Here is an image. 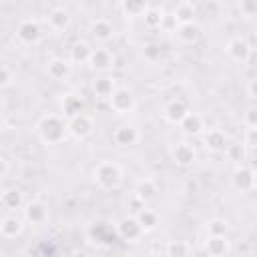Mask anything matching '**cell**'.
Returning a JSON list of instances; mask_svg holds the SVG:
<instances>
[{"label":"cell","instance_id":"cell-1","mask_svg":"<svg viewBox=\"0 0 257 257\" xmlns=\"http://www.w3.org/2000/svg\"><path fill=\"white\" fill-rule=\"evenodd\" d=\"M36 133H38V137H40L42 143L56 145V143H62L66 139V135H68V122H64L56 114H46V116H42L38 120Z\"/></svg>","mask_w":257,"mask_h":257},{"label":"cell","instance_id":"cell-2","mask_svg":"<svg viewBox=\"0 0 257 257\" xmlns=\"http://www.w3.org/2000/svg\"><path fill=\"white\" fill-rule=\"evenodd\" d=\"M94 181L100 189L112 191L122 183V169L112 161H102L94 167Z\"/></svg>","mask_w":257,"mask_h":257},{"label":"cell","instance_id":"cell-3","mask_svg":"<svg viewBox=\"0 0 257 257\" xmlns=\"http://www.w3.org/2000/svg\"><path fill=\"white\" fill-rule=\"evenodd\" d=\"M16 38H18L22 44H26V46L38 44L40 38H42V28H40V24H38L36 20L26 18V20H22V22L16 26Z\"/></svg>","mask_w":257,"mask_h":257},{"label":"cell","instance_id":"cell-4","mask_svg":"<svg viewBox=\"0 0 257 257\" xmlns=\"http://www.w3.org/2000/svg\"><path fill=\"white\" fill-rule=\"evenodd\" d=\"M108 100H110V108H114V112L118 114H128L135 108V96L128 88H116Z\"/></svg>","mask_w":257,"mask_h":257},{"label":"cell","instance_id":"cell-5","mask_svg":"<svg viewBox=\"0 0 257 257\" xmlns=\"http://www.w3.org/2000/svg\"><path fill=\"white\" fill-rule=\"evenodd\" d=\"M22 213H24V221H28L30 225H42L48 219V207L42 201H36V199L28 201L22 207Z\"/></svg>","mask_w":257,"mask_h":257},{"label":"cell","instance_id":"cell-6","mask_svg":"<svg viewBox=\"0 0 257 257\" xmlns=\"http://www.w3.org/2000/svg\"><path fill=\"white\" fill-rule=\"evenodd\" d=\"M227 54H229V58L231 60H235V62H247L249 58H251V46H249V42L245 40V38H241V36H235V38H231L229 42H227Z\"/></svg>","mask_w":257,"mask_h":257},{"label":"cell","instance_id":"cell-7","mask_svg":"<svg viewBox=\"0 0 257 257\" xmlns=\"http://www.w3.org/2000/svg\"><path fill=\"white\" fill-rule=\"evenodd\" d=\"M46 22H48V28L52 32H64L70 26V12L64 6H56L48 12Z\"/></svg>","mask_w":257,"mask_h":257},{"label":"cell","instance_id":"cell-8","mask_svg":"<svg viewBox=\"0 0 257 257\" xmlns=\"http://www.w3.org/2000/svg\"><path fill=\"white\" fill-rule=\"evenodd\" d=\"M22 231H24V219H20V217H16L12 213L2 217L0 233H2L4 239H16V237L22 235Z\"/></svg>","mask_w":257,"mask_h":257},{"label":"cell","instance_id":"cell-9","mask_svg":"<svg viewBox=\"0 0 257 257\" xmlns=\"http://www.w3.org/2000/svg\"><path fill=\"white\" fill-rule=\"evenodd\" d=\"M92 128H94L92 118L86 116V114H78V116H74V118L68 120V133L74 139H86L92 133Z\"/></svg>","mask_w":257,"mask_h":257},{"label":"cell","instance_id":"cell-10","mask_svg":"<svg viewBox=\"0 0 257 257\" xmlns=\"http://www.w3.org/2000/svg\"><path fill=\"white\" fill-rule=\"evenodd\" d=\"M171 157H173V161H175L177 165L187 167V165L195 163L197 153H195L193 145H189V143H177V145L171 147Z\"/></svg>","mask_w":257,"mask_h":257},{"label":"cell","instance_id":"cell-11","mask_svg":"<svg viewBox=\"0 0 257 257\" xmlns=\"http://www.w3.org/2000/svg\"><path fill=\"white\" fill-rule=\"evenodd\" d=\"M88 64H90L94 70L104 72V70H108V68L114 66V54H112L108 48H94V50H92V56H90V60H88Z\"/></svg>","mask_w":257,"mask_h":257},{"label":"cell","instance_id":"cell-12","mask_svg":"<svg viewBox=\"0 0 257 257\" xmlns=\"http://www.w3.org/2000/svg\"><path fill=\"white\" fill-rule=\"evenodd\" d=\"M173 16L177 18L179 26L181 24H193L195 22V16H197V4L193 2H179L175 8H173Z\"/></svg>","mask_w":257,"mask_h":257},{"label":"cell","instance_id":"cell-13","mask_svg":"<svg viewBox=\"0 0 257 257\" xmlns=\"http://www.w3.org/2000/svg\"><path fill=\"white\" fill-rule=\"evenodd\" d=\"M112 139H114V143L120 145V147H131V145H135V143L141 139V135H139V131H137L133 124H120V126L114 131Z\"/></svg>","mask_w":257,"mask_h":257},{"label":"cell","instance_id":"cell-14","mask_svg":"<svg viewBox=\"0 0 257 257\" xmlns=\"http://www.w3.org/2000/svg\"><path fill=\"white\" fill-rule=\"evenodd\" d=\"M118 233H120L122 239L135 243L145 231H143V227L139 225L137 217H128V219H122V221H120V225H118Z\"/></svg>","mask_w":257,"mask_h":257},{"label":"cell","instance_id":"cell-15","mask_svg":"<svg viewBox=\"0 0 257 257\" xmlns=\"http://www.w3.org/2000/svg\"><path fill=\"white\" fill-rule=\"evenodd\" d=\"M90 34H92L96 40L106 42V40H110V38L114 36V26H112L106 18H96V20H92V24H90Z\"/></svg>","mask_w":257,"mask_h":257},{"label":"cell","instance_id":"cell-16","mask_svg":"<svg viewBox=\"0 0 257 257\" xmlns=\"http://www.w3.org/2000/svg\"><path fill=\"white\" fill-rule=\"evenodd\" d=\"M46 72L54 80H66L70 76V60L64 58H52L46 66Z\"/></svg>","mask_w":257,"mask_h":257},{"label":"cell","instance_id":"cell-17","mask_svg":"<svg viewBox=\"0 0 257 257\" xmlns=\"http://www.w3.org/2000/svg\"><path fill=\"white\" fill-rule=\"evenodd\" d=\"M116 88L118 86L114 84V78H110V76H98V78L92 80V90L100 98H110Z\"/></svg>","mask_w":257,"mask_h":257},{"label":"cell","instance_id":"cell-18","mask_svg":"<svg viewBox=\"0 0 257 257\" xmlns=\"http://www.w3.org/2000/svg\"><path fill=\"white\" fill-rule=\"evenodd\" d=\"M165 118L169 120V122H173V124H181L183 122V118L189 114V110H187V106L181 102V100H171L167 106H165Z\"/></svg>","mask_w":257,"mask_h":257},{"label":"cell","instance_id":"cell-19","mask_svg":"<svg viewBox=\"0 0 257 257\" xmlns=\"http://www.w3.org/2000/svg\"><path fill=\"white\" fill-rule=\"evenodd\" d=\"M205 147H207L209 151H213V153L225 151V149H227V137H225V133L219 131V128L207 131V135H205Z\"/></svg>","mask_w":257,"mask_h":257},{"label":"cell","instance_id":"cell-20","mask_svg":"<svg viewBox=\"0 0 257 257\" xmlns=\"http://www.w3.org/2000/svg\"><path fill=\"white\" fill-rule=\"evenodd\" d=\"M205 247H207V253L211 257H225L229 253V241H227V237H209Z\"/></svg>","mask_w":257,"mask_h":257},{"label":"cell","instance_id":"cell-21","mask_svg":"<svg viewBox=\"0 0 257 257\" xmlns=\"http://www.w3.org/2000/svg\"><path fill=\"white\" fill-rule=\"evenodd\" d=\"M2 205H4L6 211L12 213V211L24 207L26 203L22 201V195H20L18 189H4V193H2Z\"/></svg>","mask_w":257,"mask_h":257},{"label":"cell","instance_id":"cell-22","mask_svg":"<svg viewBox=\"0 0 257 257\" xmlns=\"http://www.w3.org/2000/svg\"><path fill=\"white\" fill-rule=\"evenodd\" d=\"M135 193H137V197H139L143 203H147V201L155 199V195H157V185H155L153 179H143V181L137 183Z\"/></svg>","mask_w":257,"mask_h":257},{"label":"cell","instance_id":"cell-23","mask_svg":"<svg viewBox=\"0 0 257 257\" xmlns=\"http://www.w3.org/2000/svg\"><path fill=\"white\" fill-rule=\"evenodd\" d=\"M92 50L94 48H90L82 40L76 42V44H72V48H70V62H88L90 56H92Z\"/></svg>","mask_w":257,"mask_h":257},{"label":"cell","instance_id":"cell-24","mask_svg":"<svg viewBox=\"0 0 257 257\" xmlns=\"http://www.w3.org/2000/svg\"><path fill=\"white\" fill-rule=\"evenodd\" d=\"M80 110H82V100H80L76 94H68V96H64L62 112L68 116V120L74 118V116H78V114H82Z\"/></svg>","mask_w":257,"mask_h":257},{"label":"cell","instance_id":"cell-25","mask_svg":"<svg viewBox=\"0 0 257 257\" xmlns=\"http://www.w3.org/2000/svg\"><path fill=\"white\" fill-rule=\"evenodd\" d=\"M165 257H191V247L185 241H169L165 245Z\"/></svg>","mask_w":257,"mask_h":257},{"label":"cell","instance_id":"cell-26","mask_svg":"<svg viewBox=\"0 0 257 257\" xmlns=\"http://www.w3.org/2000/svg\"><path fill=\"white\" fill-rule=\"evenodd\" d=\"M177 36H179L181 42H185V44H193V42L201 36V30H199V26H197L195 22H193V24H181L179 30H177Z\"/></svg>","mask_w":257,"mask_h":257},{"label":"cell","instance_id":"cell-27","mask_svg":"<svg viewBox=\"0 0 257 257\" xmlns=\"http://www.w3.org/2000/svg\"><path fill=\"white\" fill-rule=\"evenodd\" d=\"M181 128L187 133V135H197L203 131V118L197 114V112H189L183 122H181Z\"/></svg>","mask_w":257,"mask_h":257},{"label":"cell","instance_id":"cell-28","mask_svg":"<svg viewBox=\"0 0 257 257\" xmlns=\"http://www.w3.org/2000/svg\"><path fill=\"white\" fill-rule=\"evenodd\" d=\"M137 221H139V225L143 227V231L149 233V231H153V229L157 227L159 215H157L155 211H151V209H143V211L137 215Z\"/></svg>","mask_w":257,"mask_h":257},{"label":"cell","instance_id":"cell-29","mask_svg":"<svg viewBox=\"0 0 257 257\" xmlns=\"http://www.w3.org/2000/svg\"><path fill=\"white\" fill-rule=\"evenodd\" d=\"M233 183L237 189L241 191H247V189H253V171L249 169H239L233 177Z\"/></svg>","mask_w":257,"mask_h":257},{"label":"cell","instance_id":"cell-30","mask_svg":"<svg viewBox=\"0 0 257 257\" xmlns=\"http://www.w3.org/2000/svg\"><path fill=\"white\" fill-rule=\"evenodd\" d=\"M118 8L124 12V16H145V12L149 10L147 2H120Z\"/></svg>","mask_w":257,"mask_h":257},{"label":"cell","instance_id":"cell-31","mask_svg":"<svg viewBox=\"0 0 257 257\" xmlns=\"http://www.w3.org/2000/svg\"><path fill=\"white\" fill-rule=\"evenodd\" d=\"M163 16H165V12L161 10V8H157V6H149V10L145 12V22L151 26V28H159L161 26V22H163Z\"/></svg>","mask_w":257,"mask_h":257},{"label":"cell","instance_id":"cell-32","mask_svg":"<svg viewBox=\"0 0 257 257\" xmlns=\"http://www.w3.org/2000/svg\"><path fill=\"white\" fill-rule=\"evenodd\" d=\"M207 231H209V237H225L227 231H229V227H227V221H223V219H213V221L209 223Z\"/></svg>","mask_w":257,"mask_h":257},{"label":"cell","instance_id":"cell-33","mask_svg":"<svg viewBox=\"0 0 257 257\" xmlns=\"http://www.w3.org/2000/svg\"><path fill=\"white\" fill-rule=\"evenodd\" d=\"M225 153H227V157H229L231 161H235V163H241V161L245 159V143H243V145H241V143H235V145H227Z\"/></svg>","mask_w":257,"mask_h":257},{"label":"cell","instance_id":"cell-34","mask_svg":"<svg viewBox=\"0 0 257 257\" xmlns=\"http://www.w3.org/2000/svg\"><path fill=\"white\" fill-rule=\"evenodd\" d=\"M159 28L165 30V32H175V34H177V30H179V22H177V18L173 16V12H169V14L163 16V22H161Z\"/></svg>","mask_w":257,"mask_h":257},{"label":"cell","instance_id":"cell-35","mask_svg":"<svg viewBox=\"0 0 257 257\" xmlns=\"http://www.w3.org/2000/svg\"><path fill=\"white\" fill-rule=\"evenodd\" d=\"M16 78V72L10 70L8 64H2V88H8Z\"/></svg>","mask_w":257,"mask_h":257},{"label":"cell","instance_id":"cell-36","mask_svg":"<svg viewBox=\"0 0 257 257\" xmlns=\"http://www.w3.org/2000/svg\"><path fill=\"white\" fill-rule=\"evenodd\" d=\"M239 10L245 12V16H253V14H257V2H241Z\"/></svg>","mask_w":257,"mask_h":257},{"label":"cell","instance_id":"cell-37","mask_svg":"<svg viewBox=\"0 0 257 257\" xmlns=\"http://www.w3.org/2000/svg\"><path fill=\"white\" fill-rule=\"evenodd\" d=\"M245 147H257V128H247V133H245Z\"/></svg>","mask_w":257,"mask_h":257},{"label":"cell","instance_id":"cell-38","mask_svg":"<svg viewBox=\"0 0 257 257\" xmlns=\"http://www.w3.org/2000/svg\"><path fill=\"white\" fill-rule=\"evenodd\" d=\"M245 124H247V128H257V108H251L245 114Z\"/></svg>","mask_w":257,"mask_h":257},{"label":"cell","instance_id":"cell-39","mask_svg":"<svg viewBox=\"0 0 257 257\" xmlns=\"http://www.w3.org/2000/svg\"><path fill=\"white\" fill-rule=\"evenodd\" d=\"M247 90H249V94H251L253 98H257V78H253V80L249 82V86H247Z\"/></svg>","mask_w":257,"mask_h":257},{"label":"cell","instance_id":"cell-40","mask_svg":"<svg viewBox=\"0 0 257 257\" xmlns=\"http://www.w3.org/2000/svg\"><path fill=\"white\" fill-rule=\"evenodd\" d=\"M0 163H2V177L6 179L8 177V157H2Z\"/></svg>","mask_w":257,"mask_h":257},{"label":"cell","instance_id":"cell-41","mask_svg":"<svg viewBox=\"0 0 257 257\" xmlns=\"http://www.w3.org/2000/svg\"><path fill=\"white\" fill-rule=\"evenodd\" d=\"M253 189H257V171H253Z\"/></svg>","mask_w":257,"mask_h":257},{"label":"cell","instance_id":"cell-42","mask_svg":"<svg viewBox=\"0 0 257 257\" xmlns=\"http://www.w3.org/2000/svg\"><path fill=\"white\" fill-rule=\"evenodd\" d=\"M145 257H159V255H155V253H149V255H145Z\"/></svg>","mask_w":257,"mask_h":257}]
</instances>
